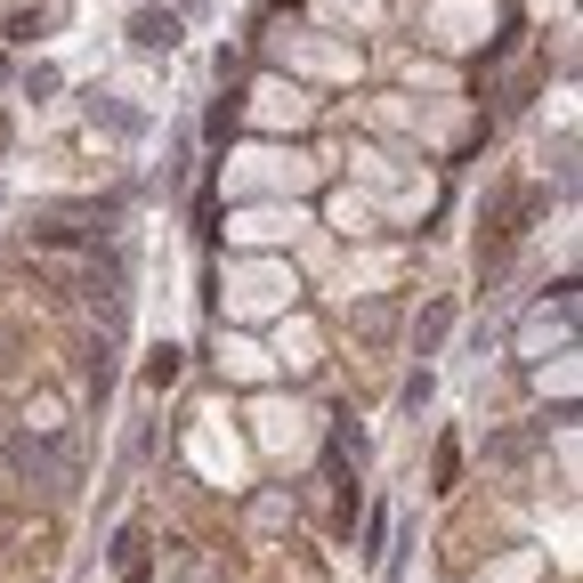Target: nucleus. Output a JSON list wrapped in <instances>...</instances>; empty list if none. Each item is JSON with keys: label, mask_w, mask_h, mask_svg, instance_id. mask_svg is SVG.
Segmentation results:
<instances>
[{"label": "nucleus", "mask_w": 583, "mask_h": 583, "mask_svg": "<svg viewBox=\"0 0 583 583\" xmlns=\"http://www.w3.org/2000/svg\"><path fill=\"white\" fill-rule=\"evenodd\" d=\"M139 41L146 49H170V41H179V25H170V16H139Z\"/></svg>", "instance_id": "f257e3e1"}]
</instances>
